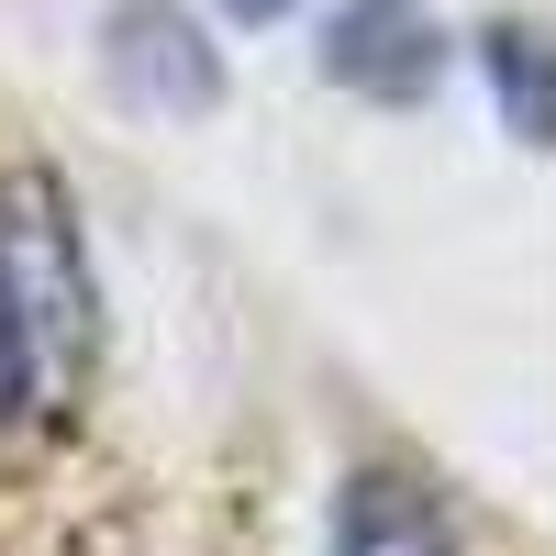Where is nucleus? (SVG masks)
I'll return each instance as SVG.
<instances>
[{
  "instance_id": "2",
  "label": "nucleus",
  "mask_w": 556,
  "mask_h": 556,
  "mask_svg": "<svg viewBox=\"0 0 556 556\" xmlns=\"http://www.w3.org/2000/svg\"><path fill=\"white\" fill-rule=\"evenodd\" d=\"M101 78H112V101L146 112V123L223 112V45L178 12V0H112L101 12Z\"/></svg>"
},
{
  "instance_id": "3",
  "label": "nucleus",
  "mask_w": 556,
  "mask_h": 556,
  "mask_svg": "<svg viewBox=\"0 0 556 556\" xmlns=\"http://www.w3.org/2000/svg\"><path fill=\"white\" fill-rule=\"evenodd\" d=\"M445 23L424 12V0H345L334 23H323V78L356 89V101H379V112H412V101H434V78H445Z\"/></svg>"
},
{
  "instance_id": "7",
  "label": "nucleus",
  "mask_w": 556,
  "mask_h": 556,
  "mask_svg": "<svg viewBox=\"0 0 556 556\" xmlns=\"http://www.w3.org/2000/svg\"><path fill=\"white\" fill-rule=\"evenodd\" d=\"M223 12H235V23H278V12H290V0H223Z\"/></svg>"
},
{
  "instance_id": "6",
  "label": "nucleus",
  "mask_w": 556,
  "mask_h": 556,
  "mask_svg": "<svg viewBox=\"0 0 556 556\" xmlns=\"http://www.w3.org/2000/svg\"><path fill=\"white\" fill-rule=\"evenodd\" d=\"M34 424V401H23V356H12V323H0V434Z\"/></svg>"
},
{
  "instance_id": "5",
  "label": "nucleus",
  "mask_w": 556,
  "mask_h": 556,
  "mask_svg": "<svg viewBox=\"0 0 556 556\" xmlns=\"http://www.w3.org/2000/svg\"><path fill=\"white\" fill-rule=\"evenodd\" d=\"M490 89H501V112H513V134H523V146H545V134H556L545 23H490Z\"/></svg>"
},
{
  "instance_id": "1",
  "label": "nucleus",
  "mask_w": 556,
  "mask_h": 556,
  "mask_svg": "<svg viewBox=\"0 0 556 556\" xmlns=\"http://www.w3.org/2000/svg\"><path fill=\"white\" fill-rule=\"evenodd\" d=\"M0 323H12L34 424H67L101 356V278H89V235L56 167L0 178Z\"/></svg>"
},
{
  "instance_id": "4",
  "label": "nucleus",
  "mask_w": 556,
  "mask_h": 556,
  "mask_svg": "<svg viewBox=\"0 0 556 556\" xmlns=\"http://www.w3.org/2000/svg\"><path fill=\"white\" fill-rule=\"evenodd\" d=\"M334 556H468L424 468H356L334 490Z\"/></svg>"
}]
</instances>
